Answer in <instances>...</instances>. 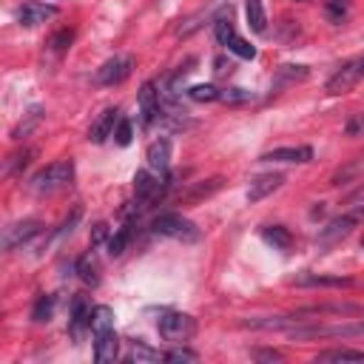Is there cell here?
Masks as SVG:
<instances>
[{
	"label": "cell",
	"mask_w": 364,
	"mask_h": 364,
	"mask_svg": "<svg viewBox=\"0 0 364 364\" xmlns=\"http://www.w3.org/2000/svg\"><path fill=\"white\" fill-rule=\"evenodd\" d=\"M185 94H188L193 102H213V100H219L222 91H219L216 85H191Z\"/></svg>",
	"instance_id": "cell-29"
},
{
	"label": "cell",
	"mask_w": 364,
	"mask_h": 364,
	"mask_svg": "<svg viewBox=\"0 0 364 364\" xmlns=\"http://www.w3.org/2000/svg\"><path fill=\"white\" fill-rule=\"evenodd\" d=\"M134 71V57L131 54H122V57H114V60H105L100 68H97V82L100 85H119L122 80H128V74Z\"/></svg>",
	"instance_id": "cell-7"
},
{
	"label": "cell",
	"mask_w": 364,
	"mask_h": 364,
	"mask_svg": "<svg viewBox=\"0 0 364 364\" xmlns=\"http://www.w3.org/2000/svg\"><path fill=\"white\" fill-rule=\"evenodd\" d=\"M74 273L80 276L82 284L97 287V284H100V262H97V256H94V253H82V256L74 262Z\"/></svg>",
	"instance_id": "cell-17"
},
{
	"label": "cell",
	"mask_w": 364,
	"mask_h": 364,
	"mask_svg": "<svg viewBox=\"0 0 364 364\" xmlns=\"http://www.w3.org/2000/svg\"><path fill=\"white\" fill-rule=\"evenodd\" d=\"M105 330H114V310L108 304H97L91 307V333H105Z\"/></svg>",
	"instance_id": "cell-20"
},
{
	"label": "cell",
	"mask_w": 364,
	"mask_h": 364,
	"mask_svg": "<svg viewBox=\"0 0 364 364\" xmlns=\"http://www.w3.org/2000/svg\"><path fill=\"white\" fill-rule=\"evenodd\" d=\"M51 313H54V296H37V301H34V307H31V318L37 321V324H43V321H48L51 318Z\"/></svg>",
	"instance_id": "cell-27"
},
{
	"label": "cell",
	"mask_w": 364,
	"mask_h": 364,
	"mask_svg": "<svg viewBox=\"0 0 364 364\" xmlns=\"http://www.w3.org/2000/svg\"><path fill=\"white\" fill-rule=\"evenodd\" d=\"M40 119H43V108H37V105H34V108H31V111H28V114H26V117H23V119L14 125L11 136H14L17 142H20V139H26V136H28V134H31V131L40 125Z\"/></svg>",
	"instance_id": "cell-23"
},
{
	"label": "cell",
	"mask_w": 364,
	"mask_h": 364,
	"mask_svg": "<svg viewBox=\"0 0 364 364\" xmlns=\"http://www.w3.org/2000/svg\"><path fill=\"white\" fill-rule=\"evenodd\" d=\"M358 68H361V77H364V60H358Z\"/></svg>",
	"instance_id": "cell-41"
},
{
	"label": "cell",
	"mask_w": 364,
	"mask_h": 364,
	"mask_svg": "<svg viewBox=\"0 0 364 364\" xmlns=\"http://www.w3.org/2000/svg\"><path fill=\"white\" fill-rule=\"evenodd\" d=\"M347 205H350V208H353V205H364V185H358V188L347 196Z\"/></svg>",
	"instance_id": "cell-40"
},
{
	"label": "cell",
	"mask_w": 364,
	"mask_h": 364,
	"mask_svg": "<svg viewBox=\"0 0 364 364\" xmlns=\"http://www.w3.org/2000/svg\"><path fill=\"white\" fill-rule=\"evenodd\" d=\"M361 247H364V239H361Z\"/></svg>",
	"instance_id": "cell-42"
},
{
	"label": "cell",
	"mask_w": 364,
	"mask_h": 364,
	"mask_svg": "<svg viewBox=\"0 0 364 364\" xmlns=\"http://www.w3.org/2000/svg\"><path fill=\"white\" fill-rule=\"evenodd\" d=\"M114 139H117V145H128L134 139V128H131V119L128 117H119L117 131H114Z\"/></svg>",
	"instance_id": "cell-33"
},
{
	"label": "cell",
	"mask_w": 364,
	"mask_h": 364,
	"mask_svg": "<svg viewBox=\"0 0 364 364\" xmlns=\"http://www.w3.org/2000/svg\"><path fill=\"white\" fill-rule=\"evenodd\" d=\"M361 222H364V205H353V208H347L341 216L330 219V222L318 230V242H321V245H333V242L344 239L353 228H358Z\"/></svg>",
	"instance_id": "cell-4"
},
{
	"label": "cell",
	"mask_w": 364,
	"mask_h": 364,
	"mask_svg": "<svg viewBox=\"0 0 364 364\" xmlns=\"http://www.w3.org/2000/svg\"><path fill=\"white\" fill-rule=\"evenodd\" d=\"M344 134L347 136H364V111L361 114H353L344 125Z\"/></svg>",
	"instance_id": "cell-34"
},
{
	"label": "cell",
	"mask_w": 364,
	"mask_h": 364,
	"mask_svg": "<svg viewBox=\"0 0 364 364\" xmlns=\"http://www.w3.org/2000/svg\"><path fill=\"white\" fill-rule=\"evenodd\" d=\"M136 105H139V122L145 128H151L154 122H159V117H162V100H159V91H156V82L154 80L142 82V88L136 94Z\"/></svg>",
	"instance_id": "cell-5"
},
{
	"label": "cell",
	"mask_w": 364,
	"mask_h": 364,
	"mask_svg": "<svg viewBox=\"0 0 364 364\" xmlns=\"http://www.w3.org/2000/svg\"><path fill=\"white\" fill-rule=\"evenodd\" d=\"M108 239H111V236H108V225H105V222H97L94 230H91V247H100L102 242L108 245Z\"/></svg>",
	"instance_id": "cell-35"
},
{
	"label": "cell",
	"mask_w": 364,
	"mask_h": 364,
	"mask_svg": "<svg viewBox=\"0 0 364 364\" xmlns=\"http://www.w3.org/2000/svg\"><path fill=\"white\" fill-rule=\"evenodd\" d=\"M307 77H310L307 65H282V68L276 71V77H273V85H270V91H282V88H290V85H296V82H301V80H307Z\"/></svg>",
	"instance_id": "cell-16"
},
{
	"label": "cell",
	"mask_w": 364,
	"mask_h": 364,
	"mask_svg": "<svg viewBox=\"0 0 364 364\" xmlns=\"http://www.w3.org/2000/svg\"><path fill=\"white\" fill-rule=\"evenodd\" d=\"M213 71H216V77H228V74L233 71V63L225 60V57H216V60H213Z\"/></svg>",
	"instance_id": "cell-39"
},
{
	"label": "cell",
	"mask_w": 364,
	"mask_h": 364,
	"mask_svg": "<svg viewBox=\"0 0 364 364\" xmlns=\"http://www.w3.org/2000/svg\"><path fill=\"white\" fill-rule=\"evenodd\" d=\"M250 355L256 361H282L284 358V353H279V350H253Z\"/></svg>",
	"instance_id": "cell-38"
},
{
	"label": "cell",
	"mask_w": 364,
	"mask_h": 364,
	"mask_svg": "<svg viewBox=\"0 0 364 364\" xmlns=\"http://www.w3.org/2000/svg\"><path fill=\"white\" fill-rule=\"evenodd\" d=\"M54 14H57V6H51V3H37V0H28V3H23V6L17 9V20H20L23 26H40V23L51 20Z\"/></svg>",
	"instance_id": "cell-11"
},
{
	"label": "cell",
	"mask_w": 364,
	"mask_h": 364,
	"mask_svg": "<svg viewBox=\"0 0 364 364\" xmlns=\"http://www.w3.org/2000/svg\"><path fill=\"white\" fill-rule=\"evenodd\" d=\"M310 159H313L310 145H284V148L264 151L259 156V162H310Z\"/></svg>",
	"instance_id": "cell-10"
},
{
	"label": "cell",
	"mask_w": 364,
	"mask_h": 364,
	"mask_svg": "<svg viewBox=\"0 0 364 364\" xmlns=\"http://www.w3.org/2000/svg\"><path fill=\"white\" fill-rule=\"evenodd\" d=\"M219 100H222V102H230V105H239V102H250L253 94L245 91V88H228V91L219 94Z\"/></svg>",
	"instance_id": "cell-32"
},
{
	"label": "cell",
	"mask_w": 364,
	"mask_h": 364,
	"mask_svg": "<svg viewBox=\"0 0 364 364\" xmlns=\"http://www.w3.org/2000/svg\"><path fill=\"white\" fill-rule=\"evenodd\" d=\"M225 46H228V51H233V54H236V57H242V60H253V57H256V48H253L245 37H239V34H233Z\"/></svg>",
	"instance_id": "cell-28"
},
{
	"label": "cell",
	"mask_w": 364,
	"mask_h": 364,
	"mask_svg": "<svg viewBox=\"0 0 364 364\" xmlns=\"http://www.w3.org/2000/svg\"><path fill=\"white\" fill-rule=\"evenodd\" d=\"M156 330L165 341L171 344H182L188 338H193L196 333V318L188 316V313H162L159 321H156Z\"/></svg>",
	"instance_id": "cell-3"
},
{
	"label": "cell",
	"mask_w": 364,
	"mask_h": 364,
	"mask_svg": "<svg viewBox=\"0 0 364 364\" xmlns=\"http://www.w3.org/2000/svg\"><path fill=\"white\" fill-rule=\"evenodd\" d=\"M128 361H162V353H156V350H151L145 341H139V338H134L131 341V350H128V355H125Z\"/></svg>",
	"instance_id": "cell-25"
},
{
	"label": "cell",
	"mask_w": 364,
	"mask_h": 364,
	"mask_svg": "<svg viewBox=\"0 0 364 364\" xmlns=\"http://www.w3.org/2000/svg\"><path fill=\"white\" fill-rule=\"evenodd\" d=\"M245 17H247V26H250L256 34H262V31L267 28V17H264L262 0H247V3H245Z\"/></svg>",
	"instance_id": "cell-22"
},
{
	"label": "cell",
	"mask_w": 364,
	"mask_h": 364,
	"mask_svg": "<svg viewBox=\"0 0 364 364\" xmlns=\"http://www.w3.org/2000/svg\"><path fill=\"white\" fill-rule=\"evenodd\" d=\"M361 80V68H358V60H350V63H344L341 68H336L333 71V77L327 80V94H344V91H350L355 82Z\"/></svg>",
	"instance_id": "cell-8"
},
{
	"label": "cell",
	"mask_w": 364,
	"mask_h": 364,
	"mask_svg": "<svg viewBox=\"0 0 364 364\" xmlns=\"http://www.w3.org/2000/svg\"><path fill=\"white\" fill-rule=\"evenodd\" d=\"M262 239L267 245H273L276 250H287L293 245V236H290V230L284 225H264L262 228Z\"/></svg>",
	"instance_id": "cell-19"
},
{
	"label": "cell",
	"mask_w": 364,
	"mask_h": 364,
	"mask_svg": "<svg viewBox=\"0 0 364 364\" xmlns=\"http://www.w3.org/2000/svg\"><path fill=\"white\" fill-rule=\"evenodd\" d=\"M290 284L299 287H353L350 276H318V273H301L296 279H290Z\"/></svg>",
	"instance_id": "cell-15"
},
{
	"label": "cell",
	"mask_w": 364,
	"mask_h": 364,
	"mask_svg": "<svg viewBox=\"0 0 364 364\" xmlns=\"http://www.w3.org/2000/svg\"><path fill=\"white\" fill-rule=\"evenodd\" d=\"M40 230H43V222H40V219H20V222L3 228V250H17V247H23V245L31 242Z\"/></svg>",
	"instance_id": "cell-6"
},
{
	"label": "cell",
	"mask_w": 364,
	"mask_h": 364,
	"mask_svg": "<svg viewBox=\"0 0 364 364\" xmlns=\"http://www.w3.org/2000/svg\"><path fill=\"white\" fill-rule=\"evenodd\" d=\"M284 185V173L273 171V173H259L250 179V188H247V202H262L264 196H270L273 191H279Z\"/></svg>",
	"instance_id": "cell-9"
},
{
	"label": "cell",
	"mask_w": 364,
	"mask_h": 364,
	"mask_svg": "<svg viewBox=\"0 0 364 364\" xmlns=\"http://www.w3.org/2000/svg\"><path fill=\"white\" fill-rule=\"evenodd\" d=\"M316 361H364V350L336 347V350H324V353H318Z\"/></svg>",
	"instance_id": "cell-24"
},
{
	"label": "cell",
	"mask_w": 364,
	"mask_h": 364,
	"mask_svg": "<svg viewBox=\"0 0 364 364\" xmlns=\"http://www.w3.org/2000/svg\"><path fill=\"white\" fill-rule=\"evenodd\" d=\"M347 3L350 0H327V17L330 20H341L347 14Z\"/></svg>",
	"instance_id": "cell-36"
},
{
	"label": "cell",
	"mask_w": 364,
	"mask_h": 364,
	"mask_svg": "<svg viewBox=\"0 0 364 364\" xmlns=\"http://www.w3.org/2000/svg\"><path fill=\"white\" fill-rule=\"evenodd\" d=\"M162 358H165V361H196L199 355H196V353H191V350H185V347H179V350H171V353H165Z\"/></svg>",
	"instance_id": "cell-37"
},
{
	"label": "cell",
	"mask_w": 364,
	"mask_h": 364,
	"mask_svg": "<svg viewBox=\"0 0 364 364\" xmlns=\"http://www.w3.org/2000/svg\"><path fill=\"white\" fill-rule=\"evenodd\" d=\"M71 40H74V31L71 28H60V31H54L51 37H48V43H46V48L51 51V54H65L68 51V46H71Z\"/></svg>",
	"instance_id": "cell-26"
},
{
	"label": "cell",
	"mask_w": 364,
	"mask_h": 364,
	"mask_svg": "<svg viewBox=\"0 0 364 364\" xmlns=\"http://www.w3.org/2000/svg\"><path fill=\"white\" fill-rule=\"evenodd\" d=\"M119 355V338L114 330H105V333H97L94 336V358L100 364H108Z\"/></svg>",
	"instance_id": "cell-14"
},
{
	"label": "cell",
	"mask_w": 364,
	"mask_h": 364,
	"mask_svg": "<svg viewBox=\"0 0 364 364\" xmlns=\"http://www.w3.org/2000/svg\"><path fill=\"white\" fill-rule=\"evenodd\" d=\"M145 159H148V168L154 173L165 176L168 173V165H171V139H165V136L154 139L148 145V151H145Z\"/></svg>",
	"instance_id": "cell-12"
},
{
	"label": "cell",
	"mask_w": 364,
	"mask_h": 364,
	"mask_svg": "<svg viewBox=\"0 0 364 364\" xmlns=\"http://www.w3.org/2000/svg\"><path fill=\"white\" fill-rule=\"evenodd\" d=\"M31 156H34V148H23V151H14L9 159H6V173H14L17 168H26L28 162H31Z\"/></svg>",
	"instance_id": "cell-31"
},
{
	"label": "cell",
	"mask_w": 364,
	"mask_h": 364,
	"mask_svg": "<svg viewBox=\"0 0 364 364\" xmlns=\"http://www.w3.org/2000/svg\"><path fill=\"white\" fill-rule=\"evenodd\" d=\"M358 173H364V162H350V165H344V168H338V171L333 173L330 185H344V182L355 179Z\"/></svg>",
	"instance_id": "cell-30"
},
{
	"label": "cell",
	"mask_w": 364,
	"mask_h": 364,
	"mask_svg": "<svg viewBox=\"0 0 364 364\" xmlns=\"http://www.w3.org/2000/svg\"><path fill=\"white\" fill-rule=\"evenodd\" d=\"M222 185H225V179H222V176H210V179L193 182V188H191V191H185L179 199H182V202H199V199H208L210 193H216Z\"/></svg>",
	"instance_id": "cell-18"
},
{
	"label": "cell",
	"mask_w": 364,
	"mask_h": 364,
	"mask_svg": "<svg viewBox=\"0 0 364 364\" xmlns=\"http://www.w3.org/2000/svg\"><path fill=\"white\" fill-rule=\"evenodd\" d=\"M74 182V162L71 159H57L46 168H40L31 179H28V191L37 193V196H48V193H57L63 191L65 185Z\"/></svg>",
	"instance_id": "cell-1"
},
{
	"label": "cell",
	"mask_w": 364,
	"mask_h": 364,
	"mask_svg": "<svg viewBox=\"0 0 364 364\" xmlns=\"http://www.w3.org/2000/svg\"><path fill=\"white\" fill-rule=\"evenodd\" d=\"M151 228H154V233H159V236H171V239H182V242L199 239L196 225H193L191 219H185L182 213H176V210L159 213V216L151 222Z\"/></svg>",
	"instance_id": "cell-2"
},
{
	"label": "cell",
	"mask_w": 364,
	"mask_h": 364,
	"mask_svg": "<svg viewBox=\"0 0 364 364\" xmlns=\"http://www.w3.org/2000/svg\"><path fill=\"white\" fill-rule=\"evenodd\" d=\"M119 108H105L100 117H97V122L91 125V131H88V139L91 142H105L108 136H114V131H117V122H119Z\"/></svg>",
	"instance_id": "cell-13"
},
{
	"label": "cell",
	"mask_w": 364,
	"mask_h": 364,
	"mask_svg": "<svg viewBox=\"0 0 364 364\" xmlns=\"http://www.w3.org/2000/svg\"><path fill=\"white\" fill-rule=\"evenodd\" d=\"M131 228H134V219H128L122 228L114 230V236L108 239V256H122L128 242H131Z\"/></svg>",
	"instance_id": "cell-21"
}]
</instances>
